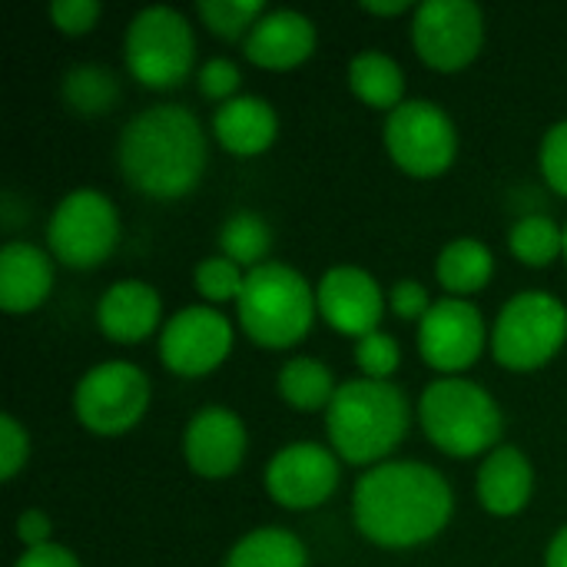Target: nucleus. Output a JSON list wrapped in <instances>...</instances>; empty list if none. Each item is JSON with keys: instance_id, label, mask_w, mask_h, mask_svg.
<instances>
[{"instance_id": "10", "label": "nucleus", "mask_w": 567, "mask_h": 567, "mask_svg": "<svg viewBox=\"0 0 567 567\" xmlns=\"http://www.w3.org/2000/svg\"><path fill=\"white\" fill-rule=\"evenodd\" d=\"M385 146L409 176H439L455 163L458 133L452 116L432 100H405L385 120Z\"/></svg>"}, {"instance_id": "15", "label": "nucleus", "mask_w": 567, "mask_h": 567, "mask_svg": "<svg viewBox=\"0 0 567 567\" xmlns=\"http://www.w3.org/2000/svg\"><path fill=\"white\" fill-rule=\"evenodd\" d=\"M316 306H319V316L336 332L365 339L379 332L385 296L379 282L372 279V272L359 266H332L316 289Z\"/></svg>"}, {"instance_id": "32", "label": "nucleus", "mask_w": 567, "mask_h": 567, "mask_svg": "<svg viewBox=\"0 0 567 567\" xmlns=\"http://www.w3.org/2000/svg\"><path fill=\"white\" fill-rule=\"evenodd\" d=\"M239 83H243V73L233 60L226 56H213L199 66V90L206 100H219V103H229L239 96Z\"/></svg>"}, {"instance_id": "6", "label": "nucleus", "mask_w": 567, "mask_h": 567, "mask_svg": "<svg viewBox=\"0 0 567 567\" xmlns=\"http://www.w3.org/2000/svg\"><path fill=\"white\" fill-rule=\"evenodd\" d=\"M567 339L565 302L551 292L532 289L512 296L492 329V352L512 372H535L548 365Z\"/></svg>"}, {"instance_id": "18", "label": "nucleus", "mask_w": 567, "mask_h": 567, "mask_svg": "<svg viewBox=\"0 0 567 567\" xmlns=\"http://www.w3.org/2000/svg\"><path fill=\"white\" fill-rule=\"evenodd\" d=\"M163 316V299L150 282L123 279L96 302V326L113 342H143Z\"/></svg>"}, {"instance_id": "37", "label": "nucleus", "mask_w": 567, "mask_h": 567, "mask_svg": "<svg viewBox=\"0 0 567 567\" xmlns=\"http://www.w3.org/2000/svg\"><path fill=\"white\" fill-rule=\"evenodd\" d=\"M50 532H53L50 518H47L43 512H37V508H27V512L17 518V538L27 545V551H30V548L53 545V542H50Z\"/></svg>"}, {"instance_id": "25", "label": "nucleus", "mask_w": 567, "mask_h": 567, "mask_svg": "<svg viewBox=\"0 0 567 567\" xmlns=\"http://www.w3.org/2000/svg\"><path fill=\"white\" fill-rule=\"evenodd\" d=\"M336 382H332V372L329 365H322L319 359H292L282 365L279 372V395L299 409V412H319V409H329V402L336 399Z\"/></svg>"}, {"instance_id": "28", "label": "nucleus", "mask_w": 567, "mask_h": 567, "mask_svg": "<svg viewBox=\"0 0 567 567\" xmlns=\"http://www.w3.org/2000/svg\"><path fill=\"white\" fill-rule=\"evenodd\" d=\"M219 246L223 256L233 259L236 266H262L269 246H272V229L256 216V213H236L233 219H226L223 233H219Z\"/></svg>"}, {"instance_id": "30", "label": "nucleus", "mask_w": 567, "mask_h": 567, "mask_svg": "<svg viewBox=\"0 0 567 567\" xmlns=\"http://www.w3.org/2000/svg\"><path fill=\"white\" fill-rule=\"evenodd\" d=\"M243 269L226 259V256H209L196 266V289L199 296H206L209 302H226V299H239L243 292Z\"/></svg>"}, {"instance_id": "19", "label": "nucleus", "mask_w": 567, "mask_h": 567, "mask_svg": "<svg viewBox=\"0 0 567 567\" xmlns=\"http://www.w3.org/2000/svg\"><path fill=\"white\" fill-rule=\"evenodd\" d=\"M213 133L223 150L233 156H259L276 143L279 116L269 100L239 93L229 103H219L213 113Z\"/></svg>"}, {"instance_id": "26", "label": "nucleus", "mask_w": 567, "mask_h": 567, "mask_svg": "<svg viewBox=\"0 0 567 567\" xmlns=\"http://www.w3.org/2000/svg\"><path fill=\"white\" fill-rule=\"evenodd\" d=\"M508 246L515 259L542 269L555 262L558 252H565V229H558L551 216H522L508 233Z\"/></svg>"}, {"instance_id": "41", "label": "nucleus", "mask_w": 567, "mask_h": 567, "mask_svg": "<svg viewBox=\"0 0 567 567\" xmlns=\"http://www.w3.org/2000/svg\"><path fill=\"white\" fill-rule=\"evenodd\" d=\"M565 259H567V226H565Z\"/></svg>"}, {"instance_id": "14", "label": "nucleus", "mask_w": 567, "mask_h": 567, "mask_svg": "<svg viewBox=\"0 0 567 567\" xmlns=\"http://www.w3.org/2000/svg\"><path fill=\"white\" fill-rule=\"evenodd\" d=\"M485 349V319L468 299H439L419 322V352L439 372H462Z\"/></svg>"}, {"instance_id": "29", "label": "nucleus", "mask_w": 567, "mask_h": 567, "mask_svg": "<svg viewBox=\"0 0 567 567\" xmlns=\"http://www.w3.org/2000/svg\"><path fill=\"white\" fill-rule=\"evenodd\" d=\"M196 13L216 37L239 40L243 33L249 37V30L259 23V17L266 13V3L262 0H199Z\"/></svg>"}, {"instance_id": "21", "label": "nucleus", "mask_w": 567, "mask_h": 567, "mask_svg": "<svg viewBox=\"0 0 567 567\" xmlns=\"http://www.w3.org/2000/svg\"><path fill=\"white\" fill-rule=\"evenodd\" d=\"M535 492V468L515 445H498L478 472V502L498 518L518 515Z\"/></svg>"}, {"instance_id": "20", "label": "nucleus", "mask_w": 567, "mask_h": 567, "mask_svg": "<svg viewBox=\"0 0 567 567\" xmlns=\"http://www.w3.org/2000/svg\"><path fill=\"white\" fill-rule=\"evenodd\" d=\"M53 289V262L33 243L10 239L0 249V306L3 312H30Z\"/></svg>"}, {"instance_id": "40", "label": "nucleus", "mask_w": 567, "mask_h": 567, "mask_svg": "<svg viewBox=\"0 0 567 567\" xmlns=\"http://www.w3.org/2000/svg\"><path fill=\"white\" fill-rule=\"evenodd\" d=\"M545 565L548 567H567V525L551 538L548 545V555H545Z\"/></svg>"}, {"instance_id": "23", "label": "nucleus", "mask_w": 567, "mask_h": 567, "mask_svg": "<svg viewBox=\"0 0 567 567\" xmlns=\"http://www.w3.org/2000/svg\"><path fill=\"white\" fill-rule=\"evenodd\" d=\"M492 269H495L492 249L485 243H478V239H455V243H449L442 249L439 262H435L442 289L452 292L455 299L485 289L488 279H492Z\"/></svg>"}, {"instance_id": "3", "label": "nucleus", "mask_w": 567, "mask_h": 567, "mask_svg": "<svg viewBox=\"0 0 567 567\" xmlns=\"http://www.w3.org/2000/svg\"><path fill=\"white\" fill-rule=\"evenodd\" d=\"M409 425V399L392 382L352 379L339 385L326 409L329 442L349 465H372L385 458L405 439Z\"/></svg>"}, {"instance_id": "38", "label": "nucleus", "mask_w": 567, "mask_h": 567, "mask_svg": "<svg viewBox=\"0 0 567 567\" xmlns=\"http://www.w3.org/2000/svg\"><path fill=\"white\" fill-rule=\"evenodd\" d=\"M13 567H80V558L63 545H43V548L23 551V558Z\"/></svg>"}, {"instance_id": "34", "label": "nucleus", "mask_w": 567, "mask_h": 567, "mask_svg": "<svg viewBox=\"0 0 567 567\" xmlns=\"http://www.w3.org/2000/svg\"><path fill=\"white\" fill-rule=\"evenodd\" d=\"M542 173L555 193L567 196V120L555 123L542 140Z\"/></svg>"}, {"instance_id": "33", "label": "nucleus", "mask_w": 567, "mask_h": 567, "mask_svg": "<svg viewBox=\"0 0 567 567\" xmlns=\"http://www.w3.org/2000/svg\"><path fill=\"white\" fill-rule=\"evenodd\" d=\"M50 20L56 30H63L66 37H80V33H90L103 13V7L96 0H53L47 7Z\"/></svg>"}, {"instance_id": "22", "label": "nucleus", "mask_w": 567, "mask_h": 567, "mask_svg": "<svg viewBox=\"0 0 567 567\" xmlns=\"http://www.w3.org/2000/svg\"><path fill=\"white\" fill-rule=\"evenodd\" d=\"M349 86H352V93L362 103H369L375 110H389L392 113L395 106L405 103L402 100L405 96V73L382 50H362V53L352 56V63H349Z\"/></svg>"}, {"instance_id": "39", "label": "nucleus", "mask_w": 567, "mask_h": 567, "mask_svg": "<svg viewBox=\"0 0 567 567\" xmlns=\"http://www.w3.org/2000/svg\"><path fill=\"white\" fill-rule=\"evenodd\" d=\"M362 10L375 13V17H399V13L409 10V0H365Z\"/></svg>"}, {"instance_id": "4", "label": "nucleus", "mask_w": 567, "mask_h": 567, "mask_svg": "<svg viewBox=\"0 0 567 567\" xmlns=\"http://www.w3.org/2000/svg\"><path fill=\"white\" fill-rule=\"evenodd\" d=\"M236 306L243 332L266 349H289L306 339L319 309L312 286L282 262L249 269Z\"/></svg>"}, {"instance_id": "12", "label": "nucleus", "mask_w": 567, "mask_h": 567, "mask_svg": "<svg viewBox=\"0 0 567 567\" xmlns=\"http://www.w3.org/2000/svg\"><path fill=\"white\" fill-rule=\"evenodd\" d=\"M233 349V326L209 306L179 309L159 336V359L173 375L199 379L209 375Z\"/></svg>"}, {"instance_id": "24", "label": "nucleus", "mask_w": 567, "mask_h": 567, "mask_svg": "<svg viewBox=\"0 0 567 567\" xmlns=\"http://www.w3.org/2000/svg\"><path fill=\"white\" fill-rule=\"evenodd\" d=\"M306 545L286 528H256L233 545L226 567H306Z\"/></svg>"}, {"instance_id": "13", "label": "nucleus", "mask_w": 567, "mask_h": 567, "mask_svg": "<svg viewBox=\"0 0 567 567\" xmlns=\"http://www.w3.org/2000/svg\"><path fill=\"white\" fill-rule=\"evenodd\" d=\"M339 485V458L319 442H292L279 449L266 468V492L289 512H309L332 498Z\"/></svg>"}, {"instance_id": "5", "label": "nucleus", "mask_w": 567, "mask_h": 567, "mask_svg": "<svg viewBox=\"0 0 567 567\" xmlns=\"http://www.w3.org/2000/svg\"><path fill=\"white\" fill-rule=\"evenodd\" d=\"M419 419L429 435V442L452 455V458H472L488 449H498L505 419L495 399L468 379H439L422 392Z\"/></svg>"}, {"instance_id": "11", "label": "nucleus", "mask_w": 567, "mask_h": 567, "mask_svg": "<svg viewBox=\"0 0 567 567\" xmlns=\"http://www.w3.org/2000/svg\"><path fill=\"white\" fill-rule=\"evenodd\" d=\"M415 53L442 73L468 66L485 43V13L472 0H425L412 20Z\"/></svg>"}, {"instance_id": "31", "label": "nucleus", "mask_w": 567, "mask_h": 567, "mask_svg": "<svg viewBox=\"0 0 567 567\" xmlns=\"http://www.w3.org/2000/svg\"><path fill=\"white\" fill-rule=\"evenodd\" d=\"M355 362L359 369L365 372V379H375V382H389V375L399 369L402 362V349L392 336L385 332H372L365 339H359L355 346Z\"/></svg>"}, {"instance_id": "27", "label": "nucleus", "mask_w": 567, "mask_h": 567, "mask_svg": "<svg viewBox=\"0 0 567 567\" xmlns=\"http://www.w3.org/2000/svg\"><path fill=\"white\" fill-rule=\"evenodd\" d=\"M63 100L76 113H90V116L93 113H106L120 100V83H116V76L110 70L83 63V66H73L63 76Z\"/></svg>"}, {"instance_id": "8", "label": "nucleus", "mask_w": 567, "mask_h": 567, "mask_svg": "<svg viewBox=\"0 0 567 567\" xmlns=\"http://www.w3.org/2000/svg\"><path fill=\"white\" fill-rule=\"evenodd\" d=\"M53 256L70 269H96L120 243V216L100 189H73L47 223Z\"/></svg>"}, {"instance_id": "2", "label": "nucleus", "mask_w": 567, "mask_h": 567, "mask_svg": "<svg viewBox=\"0 0 567 567\" xmlns=\"http://www.w3.org/2000/svg\"><path fill=\"white\" fill-rule=\"evenodd\" d=\"M123 179L153 199L193 193L206 169V133L193 110L159 103L136 113L120 133Z\"/></svg>"}, {"instance_id": "1", "label": "nucleus", "mask_w": 567, "mask_h": 567, "mask_svg": "<svg viewBox=\"0 0 567 567\" xmlns=\"http://www.w3.org/2000/svg\"><path fill=\"white\" fill-rule=\"evenodd\" d=\"M455 498L445 475L422 462H382L355 482L352 515L379 548H415L445 532Z\"/></svg>"}, {"instance_id": "36", "label": "nucleus", "mask_w": 567, "mask_h": 567, "mask_svg": "<svg viewBox=\"0 0 567 567\" xmlns=\"http://www.w3.org/2000/svg\"><path fill=\"white\" fill-rule=\"evenodd\" d=\"M389 306L399 319H425L432 302H429V289L415 279H399L389 292Z\"/></svg>"}, {"instance_id": "7", "label": "nucleus", "mask_w": 567, "mask_h": 567, "mask_svg": "<svg viewBox=\"0 0 567 567\" xmlns=\"http://www.w3.org/2000/svg\"><path fill=\"white\" fill-rule=\"evenodd\" d=\"M123 53L133 80L153 90H169L189 76L196 60V37L179 10L146 7L130 20Z\"/></svg>"}, {"instance_id": "35", "label": "nucleus", "mask_w": 567, "mask_h": 567, "mask_svg": "<svg viewBox=\"0 0 567 567\" xmlns=\"http://www.w3.org/2000/svg\"><path fill=\"white\" fill-rule=\"evenodd\" d=\"M30 455V439L27 429L13 419V415H0V475L3 482H10Z\"/></svg>"}, {"instance_id": "9", "label": "nucleus", "mask_w": 567, "mask_h": 567, "mask_svg": "<svg viewBox=\"0 0 567 567\" xmlns=\"http://www.w3.org/2000/svg\"><path fill=\"white\" fill-rule=\"evenodd\" d=\"M150 405V379L133 362H100L73 389V412L93 435L130 432Z\"/></svg>"}, {"instance_id": "16", "label": "nucleus", "mask_w": 567, "mask_h": 567, "mask_svg": "<svg viewBox=\"0 0 567 567\" xmlns=\"http://www.w3.org/2000/svg\"><path fill=\"white\" fill-rule=\"evenodd\" d=\"M186 465L203 478H229L246 458V425L236 412L209 405L193 415L183 435Z\"/></svg>"}, {"instance_id": "17", "label": "nucleus", "mask_w": 567, "mask_h": 567, "mask_svg": "<svg viewBox=\"0 0 567 567\" xmlns=\"http://www.w3.org/2000/svg\"><path fill=\"white\" fill-rule=\"evenodd\" d=\"M316 23L299 10H269L249 30L243 50L256 66L266 70H292L306 63L316 50Z\"/></svg>"}]
</instances>
